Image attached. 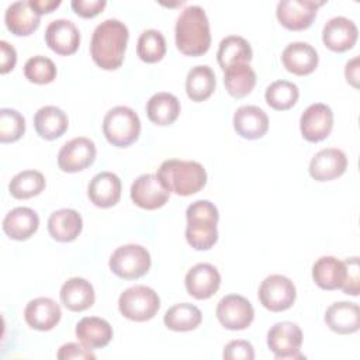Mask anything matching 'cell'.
I'll return each mask as SVG.
<instances>
[{"instance_id": "obj_1", "label": "cell", "mask_w": 360, "mask_h": 360, "mask_svg": "<svg viewBox=\"0 0 360 360\" xmlns=\"http://www.w3.org/2000/svg\"><path fill=\"white\" fill-rule=\"evenodd\" d=\"M129 32L124 22L108 18L100 22L91 37L90 55L93 62L104 70H115L124 62Z\"/></svg>"}, {"instance_id": "obj_2", "label": "cell", "mask_w": 360, "mask_h": 360, "mask_svg": "<svg viewBox=\"0 0 360 360\" xmlns=\"http://www.w3.org/2000/svg\"><path fill=\"white\" fill-rule=\"evenodd\" d=\"M174 38L177 49L188 56H201L210 49V21L202 7L187 6L180 11L174 27Z\"/></svg>"}, {"instance_id": "obj_3", "label": "cell", "mask_w": 360, "mask_h": 360, "mask_svg": "<svg viewBox=\"0 0 360 360\" xmlns=\"http://www.w3.org/2000/svg\"><path fill=\"white\" fill-rule=\"evenodd\" d=\"M156 176L169 193L183 197L198 193L207 183V172L195 160L167 159L162 162Z\"/></svg>"}, {"instance_id": "obj_4", "label": "cell", "mask_w": 360, "mask_h": 360, "mask_svg": "<svg viewBox=\"0 0 360 360\" xmlns=\"http://www.w3.org/2000/svg\"><path fill=\"white\" fill-rule=\"evenodd\" d=\"M186 239L195 250H208L218 240V208L208 200H197L186 210Z\"/></svg>"}, {"instance_id": "obj_5", "label": "cell", "mask_w": 360, "mask_h": 360, "mask_svg": "<svg viewBox=\"0 0 360 360\" xmlns=\"http://www.w3.org/2000/svg\"><path fill=\"white\" fill-rule=\"evenodd\" d=\"M103 134L112 146L127 148L139 138L141 120L132 108L117 105L104 115Z\"/></svg>"}, {"instance_id": "obj_6", "label": "cell", "mask_w": 360, "mask_h": 360, "mask_svg": "<svg viewBox=\"0 0 360 360\" xmlns=\"http://www.w3.org/2000/svg\"><path fill=\"white\" fill-rule=\"evenodd\" d=\"M160 308L158 292L148 285H132L118 298V309L129 321L145 322L152 319Z\"/></svg>"}, {"instance_id": "obj_7", "label": "cell", "mask_w": 360, "mask_h": 360, "mask_svg": "<svg viewBox=\"0 0 360 360\" xmlns=\"http://www.w3.org/2000/svg\"><path fill=\"white\" fill-rule=\"evenodd\" d=\"M150 255L146 248L128 243L117 248L110 256L111 271L124 280H135L145 276L150 269Z\"/></svg>"}, {"instance_id": "obj_8", "label": "cell", "mask_w": 360, "mask_h": 360, "mask_svg": "<svg viewBox=\"0 0 360 360\" xmlns=\"http://www.w3.org/2000/svg\"><path fill=\"white\" fill-rule=\"evenodd\" d=\"M301 345L302 330L294 322H277L267 332V346L277 360L304 359V354L300 352Z\"/></svg>"}, {"instance_id": "obj_9", "label": "cell", "mask_w": 360, "mask_h": 360, "mask_svg": "<svg viewBox=\"0 0 360 360\" xmlns=\"http://www.w3.org/2000/svg\"><path fill=\"white\" fill-rule=\"evenodd\" d=\"M257 295L260 304L266 309L271 312H281L292 307L297 297V290L288 277L281 274H270L262 281Z\"/></svg>"}, {"instance_id": "obj_10", "label": "cell", "mask_w": 360, "mask_h": 360, "mask_svg": "<svg viewBox=\"0 0 360 360\" xmlns=\"http://www.w3.org/2000/svg\"><path fill=\"white\" fill-rule=\"evenodd\" d=\"M219 323L229 330H243L250 326L255 309L248 298L238 294L222 297L215 309Z\"/></svg>"}, {"instance_id": "obj_11", "label": "cell", "mask_w": 360, "mask_h": 360, "mask_svg": "<svg viewBox=\"0 0 360 360\" xmlns=\"http://www.w3.org/2000/svg\"><path fill=\"white\" fill-rule=\"evenodd\" d=\"M325 1L314 0H281L277 3L276 15L278 22L291 31H302L311 27L318 8Z\"/></svg>"}, {"instance_id": "obj_12", "label": "cell", "mask_w": 360, "mask_h": 360, "mask_svg": "<svg viewBox=\"0 0 360 360\" xmlns=\"http://www.w3.org/2000/svg\"><path fill=\"white\" fill-rule=\"evenodd\" d=\"M96 145L86 136L68 141L58 153V166L65 173H76L87 169L96 159Z\"/></svg>"}, {"instance_id": "obj_13", "label": "cell", "mask_w": 360, "mask_h": 360, "mask_svg": "<svg viewBox=\"0 0 360 360\" xmlns=\"http://www.w3.org/2000/svg\"><path fill=\"white\" fill-rule=\"evenodd\" d=\"M333 128V112L323 103L308 105L300 118V129L308 142H321L326 139Z\"/></svg>"}, {"instance_id": "obj_14", "label": "cell", "mask_w": 360, "mask_h": 360, "mask_svg": "<svg viewBox=\"0 0 360 360\" xmlns=\"http://www.w3.org/2000/svg\"><path fill=\"white\" fill-rule=\"evenodd\" d=\"M170 193L163 187L159 177L152 173L141 174L131 186V200L143 210H158L169 200Z\"/></svg>"}, {"instance_id": "obj_15", "label": "cell", "mask_w": 360, "mask_h": 360, "mask_svg": "<svg viewBox=\"0 0 360 360\" xmlns=\"http://www.w3.org/2000/svg\"><path fill=\"white\" fill-rule=\"evenodd\" d=\"M45 42L55 53L68 56L79 49L80 32L70 20L58 18L48 24L45 30Z\"/></svg>"}, {"instance_id": "obj_16", "label": "cell", "mask_w": 360, "mask_h": 360, "mask_svg": "<svg viewBox=\"0 0 360 360\" xmlns=\"http://www.w3.org/2000/svg\"><path fill=\"white\" fill-rule=\"evenodd\" d=\"M184 284L191 297L195 300H207L218 291L221 274L217 267L210 263H197L187 271Z\"/></svg>"}, {"instance_id": "obj_17", "label": "cell", "mask_w": 360, "mask_h": 360, "mask_svg": "<svg viewBox=\"0 0 360 360\" xmlns=\"http://www.w3.org/2000/svg\"><path fill=\"white\" fill-rule=\"evenodd\" d=\"M359 37L356 24L342 15L332 17L322 28V41L333 52H345L354 46Z\"/></svg>"}, {"instance_id": "obj_18", "label": "cell", "mask_w": 360, "mask_h": 360, "mask_svg": "<svg viewBox=\"0 0 360 360\" xmlns=\"http://www.w3.org/2000/svg\"><path fill=\"white\" fill-rule=\"evenodd\" d=\"M347 167V158L338 148H325L309 162V176L316 181H330L340 177Z\"/></svg>"}, {"instance_id": "obj_19", "label": "cell", "mask_w": 360, "mask_h": 360, "mask_svg": "<svg viewBox=\"0 0 360 360\" xmlns=\"http://www.w3.org/2000/svg\"><path fill=\"white\" fill-rule=\"evenodd\" d=\"M62 316L59 304L52 298L38 297L31 300L24 309V319L27 325L37 330H51L53 329Z\"/></svg>"}, {"instance_id": "obj_20", "label": "cell", "mask_w": 360, "mask_h": 360, "mask_svg": "<svg viewBox=\"0 0 360 360\" xmlns=\"http://www.w3.org/2000/svg\"><path fill=\"white\" fill-rule=\"evenodd\" d=\"M4 22L7 30L17 37L31 35L41 22V14L28 1H14L4 13Z\"/></svg>"}, {"instance_id": "obj_21", "label": "cell", "mask_w": 360, "mask_h": 360, "mask_svg": "<svg viewBox=\"0 0 360 360\" xmlns=\"http://www.w3.org/2000/svg\"><path fill=\"white\" fill-rule=\"evenodd\" d=\"M281 62L284 68L297 76H307L312 73L319 62L316 49L308 42H291L288 44L283 53Z\"/></svg>"}, {"instance_id": "obj_22", "label": "cell", "mask_w": 360, "mask_h": 360, "mask_svg": "<svg viewBox=\"0 0 360 360\" xmlns=\"http://www.w3.org/2000/svg\"><path fill=\"white\" fill-rule=\"evenodd\" d=\"M87 195L98 208L114 207L121 198V180L112 172H100L89 183Z\"/></svg>"}, {"instance_id": "obj_23", "label": "cell", "mask_w": 360, "mask_h": 360, "mask_svg": "<svg viewBox=\"0 0 360 360\" xmlns=\"http://www.w3.org/2000/svg\"><path fill=\"white\" fill-rule=\"evenodd\" d=\"M233 129L245 139H259L269 129V117L257 105H242L233 114Z\"/></svg>"}, {"instance_id": "obj_24", "label": "cell", "mask_w": 360, "mask_h": 360, "mask_svg": "<svg viewBox=\"0 0 360 360\" xmlns=\"http://www.w3.org/2000/svg\"><path fill=\"white\" fill-rule=\"evenodd\" d=\"M325 323L335 333H354L360 328V308L357 304L349 301L333 302L325 312Z\"/></svg>"}, {"instance_id": "obj_25", "label": "cell", "mask_w": 360, "mask_h": 360, "mask_svg": "<svg viewBox=\"0 0 360 360\" xmlns=\"http://www.w3.org/2000/svg\"><path fill=\"white\" fill-rule=\"evenodd\" d=\"M39 226L38 214L28 207H17L7 212L3 219V232L14 240L30 239Z\"/></svg>"}, {"instance_id": "obj_26", "label": "cell", "mask_w": 360, "mask_h": 360, "mask_svg": "<svg viewBox=\"0 0 360 360\" xmlns=\"http://www.w3.org/2000/svg\"><path fill=\"white\" fill-rule=\"evenodd\" d=\"M77 340L87 349L105 347L112 339L111 325L98 316H84L76 323L75 329Z\"/></svg>"}, {"instance_id": "obj_27", "label": "cell", "mask_w": 360, "mask_h": 360, "mask_svg": "<svg viewBox=\"0 0 360 360\" xmlns=\"http://www.w3.org/2000/svg\"><path fill=\"white\" fill-rule=\"evenodd\" d=\"M83 228L82 215L72 208L53 211L48 218V232L58 242L75 240Z\"/></svg>"}, {"instance_id": "obj_28", "label": "cell", "mask_w": 360, "mask_h": 360, "mask_svg": "<svg viewBox=\"0 0 360 360\" xmlns=\"http://www.w3.org/2000/svg\"><path fill=\"white\" fill-rule=\"evenodd\" d=\"M62 304L73 312H82L94 304V288L86 278L72 277L63 283L59 292Z\"/></svg>"}, {"instance_id": "obj_29", "label": "cell", "mask_w": 360, "mask_h": 360, "mask_svg": "<svg viewBox=\"0 0 360 360\" xmlns=\"http://www.w3.org/2000/svg\"><path fill=\"white\" fill-rule=\"evenodd\" d=\"M68 127V115L56 105L41 107L34 115V128L37 134L46 141L60 138L66 132Z\"/></svg>"}, {"instance_id": "obj_30", "label": "cell", "mask_w": 360, "mask_h": 360, "mask_svg": "<svg viewBox=\"0 0 360 360\" xmlns=\"http://www.w3.org/2000/svg\"><path fill=\"white\" fill-rule=\"evenodd\" d=\"M346 277L345 263L333 256H322L312 266V278L322 290L342 288Z\"/></svg>"}, {"instance_id": "obj_31", "label": "cell", "mask_w": 360, "mask_h": 360, "mask_svg": "<svg viewBox=\"0 0 360 360\" xmlns=\"http://www.w3.org/2000/svg\"><path fill=\"white\" fill-rule=\"evenodd\" d=\"M180 114L179 98L166 91L153 94L146 103V115L150 122L165 127L173 124Z\"/></svg>"}, {"instance_id": "obj_32", "label": "cell", "mask_w": 360, "mask_h": 360, "mask_svg": "<svg viewBox=\"0 0 360 360\" xmlns=\"http://www.w3.org/2000/svg\"><path fill=\"white\" fill-rule=\"evenodd\" d=\"M215 73L208 65L191 68L186 77V93L191 101L200 103L211 97L215 90Z\"/></svg>"}, {"instance_id": "obj_33", "label": "cell", "mask_w": 360, "mask_h": 360, "mask_svg": "<svg viewBox=\"0 0 360 360\" xmlns=\"http://www.w3.org/2000/svg\"><path fill=\"white\" fill-rule=\"evenodd\" d=\"M252 56L253 52L250 44L239 35L225 37L219 42V48L217 52L218 63L224 70L236 63H249L252 60Z\"/></svg>"}, {"instance_id": "obj_34", "label": "cell", "mask_w": 360, "mask_h": 360, "mask_svg": "<svg viewBox=\"0 0 360 360\" xmlns=\"http://www.w3.org/2000/svg\"><path fill=\"white\" fill-rule=\"evenodd\" d=\"M224 72V84L232 97L242 98L250 94L256 84V73L249 63H236Z\"/></svg>"}, {"instance_id": "obj_35", "label": "cell", "mask_w": 360, "mask_h": 360, "mask_svg": "<svg viewBox=\"0 0 360 360\" xmlns=\"http://www.w3.org/2000/svg\"><path fill=\"white\" fill-rule=\"evenodd\" d=\"M202 321L201 311L188 302H180L170 307L163 316V323L174 332H188L198 328Z\"/></svg>"}, {"instance_id": "obj_36", "label": "cell", "mask_w": 360, "mask_h": 360, "mask_svg": "<svg viewBox=\"0 0 360 360\" xmlns=\"http://www.w3.org/2000/svg\"><path fill=\"white\" fill-rule=\"evenodd\" d=\"M45 184V177L41 172L22 170L10 180L8 191L17 200H27L42 193Z\"/></svg>"}, {"instance_id": "obj_37", "label": "cell", "mask_w": 360, "mask_h": 360, "mask_svg": "<svg viewBox=\"0 0 360 360\" xmlns=\"http://www.w3.org/2000/svg\"><path fill=\"white\" fill-rule=\"evenodd\" d=\"M300 97V90L297 84L288 80H276L273 82L264 93L266 103L277 111L290 110Z\"/></svg>"}, {"instance_id": "obj_38", "label": "cell", "mask_w": 360, "mask_h": 360, "mask_svg": "<svg viewBox=\"0 0 360 360\" xmlns=\"http://www.w3.org/2000/svg\"><path fill=\"white\" fill-rule=\"evenodd\" d=\"M136 53L142 62L156 63L163 59L166 53V39L158 30H145L136 44Z\"/></svg>"}, {"instance_id": "obj_39", "label": "cell", "mask_w": 360, "mask_h": 360, "mask_svg": "<svg viewBox=\"0 0 360 360\" xmlns=\"http://www.w3.org/2000/svg\"><path fill=\"white\" fill-rule=\"evenodd\" d=\"M24 76L35 84L52 83L56 77V66L52 59L37 55L30 58L24 65Z\"/></svg>"}, {"instance_id": "obj_40", "label": "cell", "mask_w": 360, "mask_h": 360, "mask_svg": "<svg viewBox=\"0 0 360 360\" xmlns=\"http://www.w3.org/2000/svg\"><path fill=\"white\" fill-rule=\"evenodd\" d=\"M25 132L24 117L13 108L0 110V142L8 143L18 141Z\"/></svg>"}, {"instance_id": "obj_41", "label": "cell", "mask_w": 360, "mask_h": 360, "mask_svg": "<svg viewBox=\"0 0 360 360\" xmlns=\"http://www.w3.org/2000/svg\"><path fill=\"white\" fill-rule=\"evenodd\" d=\"M222 357L226 360H253L255 349L248 340L236 339L225 345Z\"/></svg>"}, {"instance_id": "obj_42", "label": "cell", "mask_w": 360, "mask_h": 360, "mask_svg": "<svg viewBox=\"0 0 360 360\" xmlns=\"http://www.w3.org/2000/svg\"><path fill=\"white\" fill-rule=\"evenodd\" d=\"M345 267H346V277H345V283L342 285V290L345 294L347 295H353L357 297L359 291H360V276H359V257H350L346 259L345 262Z\"/></svg>"}, {"instance_id": "obj_43", "label": "cell", "mask_w": 360, "mask_h": 360, "mask_svg": "<svg viewBox=\"0 0 360 360\" xmlns=\"http://www.w3.org/2000/svg\"><path fill=\"white\" fill-rule=\"evenodd\" d=\"M56 357L59 360H70V359H79V360L91 359L93 360V359H96L91 349H87L86 346L73 343V342L62 345L56 353Z\"/></svg>"}, {"instance_id": "obj_44", "label": "cell", "mask_w": 360, "mask_h": 360, "mask_svg": "<svg viewBox=\"0 0 360 360\" xmlns=\"http://www.w3.org/2000/svg\"><path fill=\"white\" fill-rule=\"evenodd\" d=\"M70 6L77 15L83 18H93L104 10V7L107 6V1L105 0H73Z\"/></svg>"}, {"instance_id": "obj_45", "label": "cell", "mask_w": 360, "mask_h": 360, "mask_svg": "<svg viewBox=\"0 0 360 360\" xmlns=\"http://www.w3.org/2000/svg\"><path fill=\"white\" fill-rule=\"evenodd\" d=\"M17 63V52L7 41H0V73L6 75L14 69Z\"/></svg>"}, {"instance_id": "obj_46", "label": "cell", "mask_w": 360, "mask_h": 360, "mask_svg": "<svg viewBox=\"0 0 360 360\" xmlns=\"http://www.w3.org/2000/svg\"><path fill=\"white\" fill-rule=\"evenodd\" d=\"M345 77L353 87H359V56H354L346 63Z\"/></svg>"}, {"instance_id": "obj_47", "label": "cell", "mask_w": 360, "mask_h": 360, "mask_svg": "<svg viewBox=\"0 0 360 360\" xmlns=\"http://www.w3.org/2000/svg\"><path fill=\"white\" fill-rule=\"evenodd\" d=\"M30 3L39 14L52 13L60 6V0H30Z\"/></svg>"}]
</instances>
